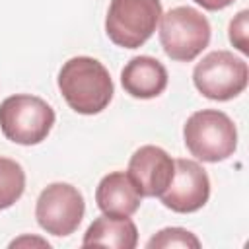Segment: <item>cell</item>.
Returning <instances> with one entry per match:
<instances>
[{
  "label": "cell",
  "instance_id": "7c38bea8",
  "mask_svg": "<svg viewBox=\"0 0 249 249\" xmlns=\"http://www.w3.org/2000/svg\"><path fill=\"white\" fill-rule=\"evenodd\" d=\"M138 243V230L130 218H95L84 233L82 245H101L115 249H134Z\"/></svg>",
  "mask_w": 249,
  "mask_h": 249
},
{
  "label": "cell",
  "instance_id": "6da1fadb",
  "mask_svg": "<svg viewBox=\"0 0 249 249\" xmlns=\"http://www.w3.org/2000/svg\"><path fill=\"white\" fill-rule=\"evenodd\" d=\"M58 89L80 115L101 113L113 99V80L109 70L91 56H74L58 72Z\"/></svg>",
  "mask_w": 249,
  "mask_h": 249
},
{
  "label": "cell",
  "instance_id": "3957f363",
  "mask_svg": "<svg viewBox=\"0 0 249 249\" xmlns=\"http://www.w3.org/2000/svg\"><path fill=\"white\" fill-rule=\"evenodd\" d=\"M54 124L53 107L29 93H16L0 103V130L2 134L21 146L43 142Z\"/></svg>",
  "mask_w": 249,
  "mask_h": 249
},
{
  "label": "cell",
  "instance_id": "7a4b0ae2",
  "mask_svg": "<svg viewBox=\"0 0 249 249\" xmlns=\"http://www.w3.org/2000/svg\"><path fill=\"white\" fill-rule=\"evenodd\" d=\"M183 138L191 156L208 163L228 160L237 148V128L233 121L218 109L193 113L183 126Z\"/></svg>",
  "mask_w": 249,
  "mask_h": 249
},
{
  "label": "cell",
  "instance_id": "8992f818",
  "mask_svg": "<svg viewBox=\"0 0 249 249\" xmlns=\"http://www.w3.org/2000/svg\"><path fill=\"white\" fill-rule=\"evenodd\" d=\"M249 68L230 51H212L193 70L195 88L208 99L228 101L247 88Z\"/></svg>",
  "mask_w": 249,
  "mask_h": 249
},
{
  "label": "cell",
  "instance_id": "8fae6325",
  "mask_svg": "<svg viewBox=\"0 0 249 249\" xmlns=\"http://www.w3.org/2000/svg\"><path fill=\"white\" fill-rule=\"evenodd\" d=\"M121 84L128 95L152 99L163 93L167 88V70L158 58L140 54L124 64L121 72Z\"/></svg>",
  "mask_w": 249,
  "mask_h": 249
},
{
  "label": "cell",
  "instance_id": "5bb4252c",
  "mask_svg": "<svg viewBox=\"0 0 249 249\" xmlns=\"http://www.w3.org/2000/svg\"><path fill=\"white\" fill-rule=\"evenodd\" d=\"M146 247L148 249H154V247H193V249H198L200 247V241L189 230H183V228H165V230L158 231L146 243Z\"/></svg>",
  "mask_w": 249,
  "mask_h": 249
},
{
  "label": "cell",
  "instance_id": "52a82bcc",
  "mask_svg": "<svg viewBox=\"0 0 249 249\" xmlns=\"http://www.w3.org/2000/svg\"><path fill=\"white\" fill-rule=\"evenodd\" d=\"M86 202L82 193L70 183L47 185L35 204L37 224L51 235L66 237L74 233L84 218Z\"/></svg>",
  "mask_w": 249,
  "mask_h": 249
},
{
  "label": "cell",
  "instance_id": "30bf717a",
  "mask_svg": "<svg viewBox=\"0 0 249 249\" xmlns=\"http://www.w3.org/2000/svg\"><path fill=\"white\" fill-rule=\"evenodd\" d=\"M97 208L111 218H130L142 202V195L134 181L124 171H113L105 175L95 189Z\"/></svg>",
  "mask_w": 249,
  "mask_h": 249
},
{
  "label": "cell",
  "instance_id": "9c48e42d",
  "mask_svg": "<svg viewBox=\"0 0 249 249\" xmlns=\"http://www.w3.org/2000/svg\"><path fill=\"white\" fill-rule=\"evenodd\" d=\"M175 160L160 146H140L128 161V175L142 196H160L173 179Z\"/></svg>",
  "mask_w": 249,
  "mask_h": 249
},
{
  "label": "cell",
  "instance_id": "277c9868",
  "mask_svg": "<svg viewBox=\"0 0 249 249\" xmlns=\"http://www.w3.org/2000/svg\"><path fill=\"white\" fill-rule=\"evenodd\" d=\"M160 19V43L171 60L191 62L208 47L212 29L206 16L198 10L177 6L161 14Z\"/></svg>",
  "mask_w": 249,
  "mask_h": 249
},
{
  "label": "cell",
  "instance_id": "9a60e30c",
  "mask_svg": "<svg viewBox=\"0 0 249 249\" xmlns=\"http://www.w3.org/2000/svg\"><path fill=\"white\" fill-rule=\"evenodd\" d=\"M247 10H241L237 14L235 19H231L230 23V41L241 51V53H247Z\"/></svg>",
  "mask_w": 249,
  "mask_h": 249
},
{
  "label": "cell",
  "instance_id": "2e32d148",
  "mask_svg": "<svg viewBox=\"0 0 249 249\" xmlns=\"http://www.w3.org/2000/svg\"><path fill=\"white\" fill-rule=\"evenodd\" d=\"M198 6H202L204 10H210V12H216V10H224L228 8L230 4H233V0H195Z\"/></svg>",
  "mask_w": 249,
  "mask_h": 249
},
{
  "label": "cell",
  "instance_id": "4fadbf2b",
  "mask_svg": "<svg viewBox=\"0 0 249 249\" xmlns=\"http://www.w3.org/2000/svg\"><path fill=\"white\" fill-rule=\"evenodd\" d=\"M25 191V171L10 158H0V210L10 208Z\"/></svg>",
  "mask_w": 249,
  "mask_h": 249
},
{
  "label": "cell",
  "instance_id": "5b68a950",
  "mask_svg": "<svg viewBox=\"0 0 249 249\" xmlns=\"http://www.w3.org/2000/svg\"><path fill=\"white\" fill-rule=\"evenodd\" d=\"M160 18V0H111L105 18V33L117 47L138 49L152 37Z\"/></svg>",
  "mask_w": 249,
  "mask_h": 249
},
{
  "label": "cell",
  "instance_id": "ba28073f",
  "mask_svg": "<svg viewBox=\"0 0 249 249\" xmlns=\"http://www.w3.org/2000/svg\"><path fill=\"white\" fill-rule=\"evenodd\" d=\"M210 196V179L200 163L193 160H175L173 179L160 195L161 204L179 214L200 210Z\"/></svg>",
  "mask_w": 249,
  "mask_h": 249
}]
</instances>
